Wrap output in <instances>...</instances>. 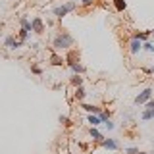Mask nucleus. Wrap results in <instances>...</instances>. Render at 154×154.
<instances>
[{
  "instance_id": "1",
  "label": "nucleus",
  "mask_w": 154,
  "mask_h": 154,
  "mask_svg": "<svg viewBox=\"0 0 154 154\" xmlns=\"http://www.w3.org/2000/svg\"><path fill=\"white\" fill-rule=\"evenodd\" d=\"M75 6H77L75 2H67V4H64V6H58V8H54V16L58 19H62V17H66L69 12H73Z\"/></svg>"
},
{
  "instance_id": "2",
  "label": "nucleus",
  "mask_w": 154,
  "mask_h": 154,
  "mask_svg": "<svg viewBox=\"0 0 154 154\" xmlns=\"http://www.w3.org/2000/svg\"><path fill=\"white\" fill-rule=\"evenodd\" d=\"M73 45V38H71V35H67V33H62V35H58L54 38V46L56 48H67Z\"/></svg>"
},
{
  "instance_id": "3",
  "label": "nucleus",
  "mask_w": 154,
  "mask_h": 154,
  "mask_svg": "<svg viewBox=\"0 0 154 154\" xmlns=\"http://www.w3.org/2000/svg\"><path fill=\"white\" fill-rule=\"evenodd\" d=\"M150 98H152V89H144L141 94L135 96V104H146Z\"/></svg>"
},
{
  "instance_id": "4",
  "label": "nucleus",
  "mask_w": 154,
  "mask_h": 154,
  "mask_svg": "<svg viewBox=\"0 0 154 154\" xmlns=\"http://www.w3.org/2000/svg\"><path fill=\"white\" fill-rule=\"evenodd\" d=\"M141 48H143V41H139V38H131V42H129V52L131 54H139L141 52Z\"/></svg>"
},
{
  "instance_id": "5",
  "label": "nucleus",
  "mask_w": 154,
  "mask_h": 154,
  "mask_svg": "<svg viewBox=\"0 0 154 154\" xmlns=\"http://www.w3.org/2000/svg\"><path fill=\"white\" fill-rule=\"evenodd\" d=\"M21 45H23V41H19V38L16 41V37H6V41H4L6 48H19Z\"/></svg>"
},
{
  "instance_id": "6",
  "label": "nucleus",
  "mask_w": 154,
  "mask_h": 154,
  "mask_svg": "<svg viewBox=\"0 0 154 154\" xmlns=\"http://www.w3.org/2000/svg\"><path fill=\"white\" fill-rule=\"evenodd\" d=\"M31 27H33L35 33H42V31H45V23H42L41 17H33L31 19Z\"/></svg>"
},
{
  "instance_id": "7",
  "label": "nucleus",
  "mask_w": 154,
  "mask_h": 154,
  "mask_svg": "<svg viewBox=\"0 0 154 154\" xmlns=\"http://www.w3.org/2000/svg\"><path fill=\"white\" fill-rule=\"evenodd\" d=\"M89 135H91V139H93L94 143H102L104 141V135L98 131L96 127H91V131H89Z\"/></svg>"
},
{
  "instance_id": "8",
  "label": "nucleus",
  "mask_w": 154,
  "mask_h": 154,
  "mask_svg": "<svg viewBox=\"0 0 154 154\" xmlns=\"http://www.w3.org/2000/svg\"><path fill=\"white\" fill-rule=\"evenodd\" d=\"M81 108H83L87 114H96V116L100 114V108H98V106H94V104H81Z\"/></svg>"
},
{
  "instance_id": "9",
  "label": "nucleus",
  "mask_w": 154,
  "mask_h": 154,
  "mask_svg": "<svg viewBox=\"0 0 154 154\" xmlns=\"http://www.w3.org/2000/svg\"><path fill=\"white\" fill-rule=\"evenodd\" d=\"M100 144H102L104 148H108V150H116V148H118V143H116L114 139H104Z\"/></svg>"
},
{
  "instance_id": "10",
  "label": "nucleus",
  "mask_w": 154,
  "mask_h": 154,
  "mask_svg": "<svg viewBox=\"0 0 154 154\" xmlns=\"http://www.w3.org/2000/svg\"><path fill=\"white\" fill-rule=\"evenodd\" d=\"M141 119H143V122L154 119V108H146V110H143V114H141Z\"/></svg>"
},
{
  "instance_id": "11",
  "label": "nucleus",
  "mask_w": 154,
  "mask_h": 154,
  "mask_svg": "<svg viewBox=\"0 0 154 154\" xmlns=\"http://www.w3.org/2000/svg\"><path fill=\"white\" fill-rule=\"evenodd\" d=\"M87 122L91 123V127H96V125L102 123V122H100V118H98L96 114H89V116H87Z\"/></svg>"
},
{
  "instance_id": "12",
  "label": "nucleus",
  "mask_w": 154,
  "mask_h": 154,
  "mask_svg": "<svg viewBox=\"0 0 154 154\" xmlns=\"http://www.w3.org/2000/svg\"><path fill=\"white\" fill-rule=\"evenodd\" d=\"M67 66H69V67H71V69H73V71H75V73H77V75H79V73H83V71H85V67H83V66H81V64H79V62H67Z\"/></svg>"
},
{
  "instance_id": "13",
  "label": "nucleus",
  "mask_w": 154,
  "mask_h": 154,
  "mask_svg": "<svg viewBox=\"0 0 154 154\" xmlns=\"http://www.w3.org/2000/svg\"><path fill=\"white\" fill-rule=\"evenodd\" d=\"M150 33H152V31H143V33H135L133 37L139 38V41H143V42H146V38L150 37Z\"/></svg>"
},
{
  "instance_id": "14",
  "label": "nucleus",
  "mask_w": 154,
  "mask_h": 154,
  "mask_svg": "<svg viewBox=\"0 0 154 154\" xmlns=\"http://www.w3.org/2000/svg\"><path fill=\"white\" fill-rule=\"evenodd\" d=\"M114 6L118 12H125V8H127V4H125V0H114Z\"/></svg>"
},
{
  "instance_id": "15",
  "label": "nucleus",
  "mask_w": 154,
  "mask_h": 154,
  "mask_svg": "<svg viewBox=\"0 0 154 154\" xmlns=\"http://www.w3.org/2000/svg\"><path fill=\"white\" fill-rule=\"evenodd\" d=\"M21 29H25V31H33V27H31V21H29L27 17H21Z\"/></svg>"
},
{
  "instance_id": "16",
  "label": "nucleus",
  "mask_w": 154,
  "mask_h": 154,
  "mask_svg": "<svg viewBox=\"0 0 154 154\" xmlns=\"http://www.w3.org/2000/svg\"><path fill=\"white\" fill-rule=\"evenodd\" d=\"M81 83H83V79H81V77L77 75V73L71 77V85H73V87H81Z\"/></svg>"
},
{
  "instance_id": "17",
  "label": "nucleus",
  "mask_w": 154,
  "mask_h": 154,
  "mask_svg": "<svg viewBox=\"0 0 154 154\" xmlns=\"http://www.w3.org/2000/svg\"><path fill=\"white\" fill-rule=\"evenodd\" d=\"M85 89H83V87H77V93H75V96H77V100H83L85 98Z\"/></svg>"
},
{
  "instance_id": "18",
  "label": "nucleus",
  "mask_w": 154,
  "mask_h": 154,
  "mask_svg": "<svg viewBox=\"0 0 154 154\" xmlns=\"http://www.w3.org/2000/svg\"><path fill=\"white\" fill-rule=\"evenodd\" d=\"M143 48H144V50H148V52H154V45H152V42H143Z\"/></svg>"
},
{
  "instance_id": "19",
  "label": "nucleus",
  "mask_w": 154,
  "mask_h": 154,
  "mask_svg": "<svg viewBox=\"0 0 154 154\" xmlns=\"http://www.w3.org/2000/svg\"><path fill=\"white\" fill-rule=\"evenodd\" d=\"M60 123H64V125H71V119L67 118V116H60Z\"/></svg>"
},
{
  "instance_id": "20",
  "label": "nucleus",
  "mask_w": 154,
  "mask_h": 154,
  "mask_svg": "<svg viewBox=\"0 0 154 154\" xmlns=\"http://www.w3.org/2000/svg\"><path fill=\"white\" fill-rule=\"evenodd\" d=\"M125 152H127V154H139L141 150H139L137 146H129V148H127V150H125Z\"/></svg>"
},
{
  "instance_id": "21",
  "label": "nucleus",
  "mask_w": 154,
  "mask_h": 154,
  "mask_svg": "<svg viewBox=\"0 0 154 154\" xmlns=\"http://www.w3.org/2000/svg\"><path fill=\"white\" fill-rule=\"evenodd\" d=\"M52 64H54V66H62V58H58V56H52Z\"/></svg>"
},
{
  "instance_id": "22",
  "label": "nucleus",
  "mask_w": 154,
  "mask_h": 154,
  "mask_svg": "<svg viewBox=\"0 0 154 154\" xmlns=\"http://www.w3.org/2000/svg\"><path fill=\"white\" fill-rule=\"evenodd\" d=\"M31 71H33V73H37V75H41V73H42V71H41V67H38V66H33V67H31Z\"/></svg>"
},
{
  "instance_id": "23",
  "label": "nucleus",
  "mask_w": 154,
  "mask_h": 154,
  "mask_svg": "<svg viewBox=\"0 0 154 154\" xmlns=\"http://www.w3.org/2000/svg\"><path fill=\"white\" fill-rule=\"evenodd\" d=\"M104 125H106V127H108V129H110V131H112V129H114V123H112V122H110V119H108V122H106Z\"/></svg>"
},
{
  "instance_id": "24",
  "label": "nucleus",
  "mask_w": 154,
  "mask_h": 154,
  "mask_svg": "<svg viewBox=\"0 0 154 154\" xmlns=\"http://www.w3.org/2000/svg\"><path fill=\"white\" fill-rule=\"evenodd\" d=\"M146 108H154V100H152V98H150V100L146 102Z\"/></svg>"
},
{
  "instance_id": "25",
  "label": "nucleus",
  "mask_w": 154,
  "mask_h": 154,
  "mask_svg": "<svg viewBox=\"0 0 154 154\" xmlns=\"http://www.w3.org/2000/svg\"><path fill=\"white\" fill-rule=\"evenodd\" d=\"M91 2H93V0H81V4H83V6H91Z\"/></svg>"
},
{
  "instance_id": "26",
  "label": "nucleus",
  "mask_w": 154,
  "mask_h": 154,
  "mask_svg": "<svg viewBox=\"0 0 154 154\" xmlns=\"http://www.w3.org/2000/svg\"><path fill=\"white\" fill-rule=\"evenodd\" d=\"M139 154H148V152H139Z\"/></svg>"
},
{
  "instance_id": "27",
  "label": "nucleus",
  "mask_w": 154,
  "mask_h": 154,
  "mask_svg": "<svg viewBox=\"0 0 154 154\" xmlns=\"http://www.w3.org/2000/svg\"><path fill=\"white\" fill-rule=\"evenodd\" d=\"M152 33H154V29H152Z\"/></svg>"
}]
</instances>
